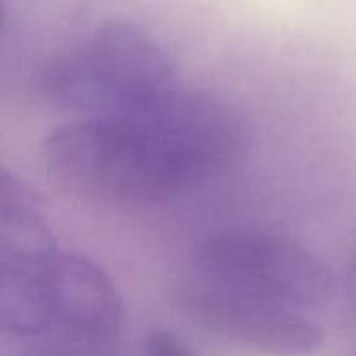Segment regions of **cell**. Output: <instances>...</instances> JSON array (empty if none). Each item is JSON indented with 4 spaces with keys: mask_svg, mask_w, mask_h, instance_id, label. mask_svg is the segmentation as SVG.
I'll list each match as a JSON object with an SVG mask.
<instances>
[{
    "mask_svg": "<svg viewBox=\"0 0 356 356\" xmlns=\"http://www.w3.org/2000/svg\"><path fill=\"white\" fill-rule=\"evenodd\" d=\"M240 127L221 101L177 89L149 110L80 117L42 145L51 179L75 197L113 209L163 204L232 160Z\"/></svg>",
    "mask_w": 356,
    "mask_h": 356,
    "instance_id": "obj_1",
    "label": "cell"
},
{
    "mask_svg": "<svg viewBox=\"0 0 356 356\" xmlns=\"http://www.w3.org/2000/svg\"><path fill=\"white\" fill-rule=\"evenodd\" d=\"M35 83L45 103L79 117L143 113L179 89L165 49L129 21L104 23L86 42L52 56Z\"/></svg>",
    "mask_w": 356,
    "mask_h": 356,
    "instance_id": "obj_2",
    "label": "cell"
},
{
    "mask_svg": "<svg viewBox=\"0 0 356 356\" xmlns=\"http://www.w3.org/2000/svg\"><path fill=\"white\" fill-rule=\"evenodd\" d=\"M0 327L14 339L115 343L122 299L87 257L54 249L0 259Z\"/></svg>",
    "mask_w": 356,
    "mask_h": 356,
    "instance_id": "obj_3",
    "label": "cell"
},
{
    "mask_svg": "<svg viewBox=\"0 0 356 356\" xmlns=\"http://www.w3.org/2000/svg\"><path fill=\"white\" fill-rule=\"evenodd\" d=\"M195 275L296 309L329 301L334 278L316 254L284 236L226 232L207 236L193 252Z\"/></svg>",
    "mask_w": 356,
    "mask_h": 356,
    "instance_id": "obj_4",
    "label": "cell"
},
{
    "mask_svg": "<svg viewBox=\"0 0 356 356\" xmlns=\"http://www.w3.org/2000/svg\"><path fill=\"white\" fill-rule=\"evenodd\" d=\"M179 305L202 329L261 353L305 356L323 344V330L301 309L222 287L197 275L179 287Z\"/></svg>",
    "mask_w": 356,
    "mask_h": 356,
    "instance_id": "obj_5",
    "label": "cell"
},
{
    "mask_svg": "<svg viewBox=\"0 0 356 356\" xmlns=\"http://www.w3.org/2000/svg\"><path fill=\"white\" fill-rule=\"evenodd\" d=\"M42 200L19 176L3 167L0 179V259L54 249Z\"/></svg>",
    "mask_w": 356,
    "mask_h": 356,
    "instance_id": "obj_6",
    "label": "cell"
},
{
    "mask_svg": "<svg viewBox=\"0 0 356 356\" xmlns=\"http://www.w3.org/2000/svg\"><path fill=\"white\" fill-rule=\"evenodd\" d=\"M21 356H115V343L44 337L30 341V346Z\"/></svg>",
    "mask_w": 356,
    "mask_h": 356,
    "instance_id": "obj_7",
    "label": "cell"
},
{
    "mask_svg": "<svg viewBox=\"0 0 356 356\" xmlns=\"http://www.w3.org/2000/svg\"><path fill=\"white\" fill-rule=\"evenodd\" d=\"M143 356H195V353L170 330L153 329L145 339Z\"/></svg>",
    "mask_w": 356,
    "mask_h": 356,
    "instance_id": "obj_8",
    "label": "cell"
},
{
    "mask_svg": "<svg viewBox=\"0 0 356 356\" xmlns=\"http://www.w3.org/2000/svg\"><path fill=\"white\" fill-rule=\"evenodd\" d=\"M346 294L348 299H350L351 306L356 312V254L353 256V259L350 261L346 270Z\"/></svg>",
    "mask_w": 356,
    "mask_h": 356,
    "instance_id": "obj_9",
    "label": "cell"
},
{
    "mask_svg": "<svg viewBox=\"0 0 356 356\" xmlns=\"http://www.w3.org/2000/svg\"><path fill=\"white\" fill-rule=\"evenodd\" d=\"M353 356H356V355H353Z\"/></svg>",
    "mask_w": 356,
    "mask_h": 356,
    "instance_id": "obj_10",
    "label": "cell"
}]
</instances>
